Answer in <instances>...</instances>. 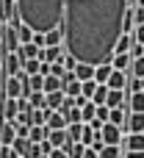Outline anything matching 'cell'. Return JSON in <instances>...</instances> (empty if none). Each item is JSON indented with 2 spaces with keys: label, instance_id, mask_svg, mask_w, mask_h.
Instances as JSON below:
<instances>
[{
  "label": "cell",
  "instance_id": "cell-1",
  "mask_svg": "<svg viewBox=\"0 0 144 158\" xmlns=\"http://www.w3.org/2000/svg\"><path fill=\"white\" fill-rule=\"evenodd\" d=\"M128 0H67L61 31L64 50L78 64L114 61L117 39L125 33Z\"/></svg>",
  "mask_w": 144,
  "mask_h": 158
},
{
  "label": "cell",
  "instance_id": "cell-2",
  "mask_svg": "<svg viewBox=\"0 0 144 158\" xmlns=\"http://www.w3.org/2000/svg\"><path fill=\"white\" fill-rule=\"evenodd\" d=\"M67 0H17V22H25L36 33H47L61 25Z\"/></svg>",
  "mask_w": 144,
  "mask_h": 158
},
{
  "label": "cell",
  "instance_id": "cell-3",
  "mask_svg": "<svg viewBox=\"0 0 144 158\" xmlns=\"http://www.w3.org/2000/svg\"><path fill=\"white\" fill-rule=\"evenodd\" d=\"M3 97H22V83H19V75H11L3 81Z\"/></svg>",
  "mask_w": 144,
  "mask_h": 158
},
{
  "label": "cell",
  "instance_id": "cell-4",
  "mask_svg": "<svg viewBox=\"0 0 144 158\" xmlns=\"http://www.w3.org/2000/svg\"><path fill=\"white\" fill-rule=\"evenodd\" d=\"M100 133H103V142H105V144H119V142H122V128L114 125V122H105Z\"/></svg>",
  "mask_w": 144,
  "mask_h": 158
},
{
  "label": "cell",
  "instance_id": "cell-5",
  "mask_svg": "<svg viewBox=\"0 0 144 158\" xmlns=\"http://www.w3.org/2000/svg\"><path fill=\"white\" fill-rule=\"evenodd\" d=\"M17 139V125L14 119H3L0 122V144H11Z\"/></svg>",
  "mask_w": 144,
  "mask_h": 158
},
{
  "label": "cell",
  "instance_id": "cell-6",
  "mask_svg": "<svg viewBox=\"0 0 144 158\" xmlns=\"http://www.w3.org/2000/svg\"><path fill=\"white\" fill-rule=\"evenodd\" d=\"M125 128H128L130 133H144V111H130Z\"/></svg>",
  "mask_w": 144,
  "mask_h": 158
},
{
  "label": "cell",
  "instance_id": "cell-7",
  "mask_svg": "<svg viewBox=\"0 0 144 158\" xmlns=\"http://www.w3.org/2000/svg\"><path fill=\"white\" fill-rule=\"evenodd\" d=\"M39 53H42V47H39L36 42H28V44H19V47H17L19 64H22V61H28V58H39Z\"/></svg>",
  "mask_w": 144,
  "mask_h": 158
},
{
  "label": "cell",
  "instance_id": "cell-8",
  "mask_svg": "<svg viewBox=\"0 0 144 158\" xmlns=\"http://www.w3.org/2000/svg\"><path fill=\"white\" fill-rule=\"evenodd\" d=\"M128 103V92L125 89H108V97H105V106L108 108H119Z\"/></svg>",
  "mask_w": 144,
  "mask_h": 158
},
{
  "label": "cell",
  "instance_id": "cell-9",
  "mask_svg": "<svg viewBox=\"0 0 144 158\" xmlns=\"http://www.w3.org/2000/svg\"><path fill=\"white\" fill-rule=\"evenodd\" d=\"M0 19L17 22V0H0Z\"/></svg>",
  "mask_w": 144,
  "mask_h": 158
},
{
  "label": "cell",
  "instance_id": "cell-10",
  "mask_svg": "<svg viewBox=\"0 0 144 158\" xmlns=\"http://www.w3.org/2000/svg\"><path fill=\"white\" fill-rule=\"evenodd\" d=\"M125 150H142L144 153V133H128V136H122V142H119Z\"/></svg>",
  "mask_w": 144,
  "mask_h": 158
},
{
  "label": "cell",
  "instance_id": "cell-11",
  "mask_svg": "<svg viewBox=\"0 0 144 158\" xmlns=\"http://www.w3.org/2000/svg\"><path fill=\"white\" fill-rule=\"evenodd\" d=\"M105 86H108V89H125V86H128V72H125V69H114L111 78L105 81Z\"/></svg>",
  "mask_w": 144,
  "mask_h": 158
},
{
  "label": "cell",
  "instance_id": "cell-12",
  "mask_svg": "<svg viewBox=\"0 0 144 158\" xmlns=\"http://www.w3.org/2000/svg\"><path fill=\"white\" fill-rule=\"evenodd\" d=\"M44 97H47V108H50V111H58V108L64 106V100H67L64 89H56V92H47Z\"/></svg>",
  "mask_w": 144,
  "mask_h": 158
},
{
  "label": "cell",
  "instance_id": "cell-13",
  "mask_svg": "<svg viewBox=\"0 0 144 158\" xmlns=\"http://www.w3.org/2000/svg\"><path fill=\"white\" fill-rule=\"evenodd\" d=\"M0 114H3V119H14L17 117V100L14 97H3L0 100Z\"/></svg>",
  "mask_w": 144,
  "mask_h": 158
},
{
  "label": "cell",
  "instance_id": "cell-14",
  "mask_svg": "<svg viewBox=\"0 0 144 158\" xmlns=\"http://www.w3.org/2000/svg\"><path fill=\"white\" fill-rule=\"evenodd\" d=\"M61 147L67 150V156H69V158H83V150H86V144H83V142H69V139H67Z\"/></svg>",
  "mask_w": 144,
  "mask_h": 158
},
{
  "label": "cell",
  "instance_id": "cell-15",
  "mask_svg": "<svg viewBox=\"0 0 144 158\" xmlns=\"http://www.w3.org/2000/svg\"><path fill=\"white\" fill-rule=\"evenodd\" d=\"M111 72H114V64L108 61V64H97L94 67V81L97 83H105L108 78H111Z\"/></svg>",
  "mask_w": 144,
  "mask_h": 158
},
{
  "label": "cell",
  "instance_id": "cell-16",
  "mask_svg": "<svg viewBox=\"0 0 144 158\" xmlns=\"http://www.w3.org/2000/svg\"><path fill=\"white\" fill-rule=\"evenodd\" d=\"M133 33H122L119 39H117V47H114V53H130V47H133Z\"/></svg>",
  "mask_w": 144,
  "mask_h": 158
},
{
  "label": "cell",
  "instance_id": "cell-17",
  "mask_svg": "<svg viewBox=\"0 0 144 158\" xmlns=\"http://www.w3.org/2000/svg\"><path fill=\"white\" fill-rule=\"evenodd\" d=\"M44 139H47V128H44V125H31V128H28V142H36V144H39V142H44Z\"/></svg>",
  "mask_w": 144,
  "mask_h": 158
},
{
  "label": "cell",
  "instance_id": "cell-18",
  "mask_svg": "<svg viewBox=\"0 0 144 158\" xmlns=\"http://www.w3.org/2000/svg\"><path fill=\"white\" fill-rule=\"evenodd\" d=\"M47 44H64V31H61V25L44 33V47H47Z\"/></svg>",
  "mask_w": 144,
  "mask_h": 158
},
{
  "label": "cell",
  "instance_id": "cell-19",
  "mask_svg": "<svg viewBox=\"0 0 144 158\" xmlns=\"http://www.w3.org/2000/svg\"><path fill=\"white\" fill-rule=\"evenodd\" d=\"M108 122H114V125L125 128V122H128V114H125V106H119V108H111V114H108Z\"/></svg>",
  "mask_w": 144,
  "mask_h": 158
},
{
  "label": "cell",
  "instance_id": "cell-20",
  "mask_svg": "<svg viewBox=\"0 0 144 158\" xmlns=\"http://www.w3.org/2000/svg\"><path fill=\"white\" fill-rule=\"evenodd\" d=\"M128 108H130V111H144V92L128 94Z\"/></svg>",
  "mask_w": 144,
  "mask_h": 158
},
{
  "label": "cell",
  "instance_id": "cell-21",
  "mask_svg": "<svg viewBox=\"0 0 144 158\" xmlns=\"http://www.w3.org/2000/svg\"><path fill=\"white\" fill-rule=\"evenodd\" d=\"M114 69H128L130 64H133V58H130V53H114Z\"/></svg>",
  "mask_w": 144,
  "mask_h": 158
},
{
  "label": "cell",
  "instance_id": "cell-22",
  "mask_svg": "<svg viewBox=\"0 0 144 158\" xmlns=\"http://www.w3.org/2000/svg\"><path fill=\"white\" fill-rule=\"evenodd\" d=\"M75 78H78V81L94 78V67H92V64H75Z\"/></svg>",
  "mask_w": 144,
  "mask_h": 158
},
{
  "label": "cell",
  "instance_id": "cell-23",
  "mask_svg": "<svg viewBox=\"0 0 144 158\" xmlns=\"http://www.w3.org/2000/svg\"><path fill=\"white\" fill-rule=\"evenodd\" d=\"M17 36H19V44H28V42H33V31H31L25 22H17Z\"/></svg>",
  "mask_w": 144,
  "mask_h": 158
},
{
  "label": "cell",
  "instance_id": "cell-24",
  "mask_svg": "<svg viewBox=\"0 0 144 158\" xmlns=\"http://www.w3.org/2000/svg\"><path fill=\"white\" fill-rule=\"evenodd\" d=\"M105 97H108V86H105V83H97V89H94V94H92V103H94V106H105Z\"/></svg>",
  "mask_w": 144,
  "mask_h": 158
},
{
  "label": "cell",
  "instance_id": "cell-25",
  "mask_svg": "<svg viewBox=\"0 0 144 158\" xmlns=\"http://www.w3.org/2000/svg\"><path fill=\"white\" fill-rule=\"evenodd\" d=\"M28 103H31V108H47L44 92H31V94H28Z\"/></svg>",
  "mask_w": 144,
  "mask_h": 158
},
{
  "label": "cell",
  "instance_id": "cell-26",
  "mask_svg": "<svg viewBox=\"0 0 144 158\" xmlns=\"http://www.w3.org/2000/svg\"><path fill=\"white\" fill-rule=\"evenodd\" d=\"M80 133H83V122H69L67 125V139L69 142H80Z\"/></svg>",
  "mask_w": 144,
  "mask_h": 158
},
{
  "label": "cell",
  "instance_id": "cell-27",
  "mask_svg": "<svg viewBox=\"0 0 144 158\" xmlns=\"http://www.w3.org/2000/svg\"><path fill=\"white\" fill-rule=\"evenodd\" d=\"M11 147H14V153H17V156H28V147H31V142H28V139H25V136H17V139H14V142H11Z\"/></svg>",
  "mask_w": 144,
  "mask_h": 158
},
{
  "label": "cell",
  "instance_id": "cell-28",
  "mask_svg": "<svg viewBox=\"0 0 144 158\" xmlns=\"http://www.w3.org/2000/svg\"><path fill=\"white\" fill-rule=\"evenodd\" d=\"M97 156L100 158H122V150H119V144H103V150Z\"/></svg>",
  "mask_w": 144,
  "mask_h": 158
},
{
  "label": "cell",
  "instance_id": "cell-29",
  "mask_svg": "<svg viewBox=\"0 0 144 158\" xmlns=\"http://www.w3.org/2000/svg\"><path fill=\"white\" fill-rule=\"evenodd\" d=\"M94 114H97V106H94L92 100H86V103L80 106V117H83V122H92V119H94Z\"/></svg>",
  "mask_w": 144,
  "mask_h": 158
},
{
  "label": "cell",
  "instance_id": "cell-30",
  "mask_svg": "<svg viewBox=\"0 0 144 158\" xmlns=\"http://www.w3.org/2000/svg\"><path fill=\"white\" fill-rule=\"evenodd\" d=\"M47 142H50L53 147H61V144L67 142V131H47Z\"/></svg>",
  "mask_w": 144,
  "mask_h": 158
},
{
  "label": "cell",
  "instance_id": "cell-31",
  "mask_svg": "<svg viewBox=\"0 0 144 158\" xmlns=\"http://www.w3.org/2000/svg\"><path fill=\"white\" fill-rule=\"evenodd\" d=\"M94 136H97V131H94L92 125H86V122H83V133H80V142H83L86 147H92V144H94Z\"/></svg>",
  "mask_w": 144,
  "mask_h": 158
},
{
  "label": "cell",
  "instance_id": "cell-32",
  "mask_svg": "<svg viewBox=\"0 0 144 158\" xmlns=\"http://www.w3.org/2000/svg\"><path fill=\"white\" fill-rule=\"evenodd\" d=\"M56 89H61V78H56V75H44V94L47 92H56Z\"/></svg>",
  "mask_w": 144,
  "mask_h": 158
},
{
  "label": "cell",
  "instance_id": "cell-33",
  "mask_svg": "<svg viewBox=\"0 0 144 158\" xmlns=\"http://www.w3.org/2000/svg\"><path fill=\"white\" fill-rule=\"evenodd\" d=\"M94 89H97V81H94V78H89V81H83V86H80V94H83L86 100H92Z\"/></svg>",
  "mask_w": 144,
  "mask_h": 158
},
{
  "label": "cell",
  "instance_id": "cell-34",
  "mask_svg": "<svg viewBox=\"0 0 144 158\" xmlns=\"http://www.w3.org/2000/svg\"><path fill=\"white\" fill-rule=\"evenodd\" d=\"M39 64H42L39 58H28V61H22V69H25L28 75H36V72H39Z\"/></svg>",
  "mask_w": 144,
  "mask_h": 158
},
{
  "label": "cell",
  "instance_id": "cell-35",
  "mask_svg": "<svg viewBox=\"0 0 144 158\" xmlns=\"http://www.w3.org/2000/svg\"><path fill=\"white\" fill-rule=\"evenodd\" d=\"M133 75L136 78H144V56H136L133 58Z\"/></svg>",
  "mask_w": 144,
  "mask_h": 158
},
{
  "label": "cell",
  "instance_id": "cell-36",
  "mask_svg": "<svg viewBox=\"0 0 144 158\" xmlns=\"http://www.w3.org/2000/svg\"><path fill=\"white\" fill-rule=\"evenodd\" d=\"M31 125H44V108H33L31 111Z\"/></svg>",
  "mask_w": 144,
  "mask_h": 158
},
{
  "label": "cell",
  "instance_id": "cell-37",
  "mask_svg": "<svg viewBox=\"0 0 144 158\" xmlns=\"http://www.w3.org/2000/svg\"><path fill=\"white\" fill-rule=\"evenodd\" d=\"M64 117H67V122H83V117H80V108H78V106H72V108H69Z\"/></svg>",
  "mask_w": 144,
  "mask_h": 158
},
{
  "label": "cell",
  "instance_id": "cell-38",
  "mask_svg": "<svg viewBox=\"0 0 144 158\" xmlns=\"http://www.w3.org/2000/svg\"><path fill=\"white\" fill-rule=\"evenodd\" d=\"M33 111V108H31ZM31 111H19L17 117H14V125H31Z\"/></svg>",
  "mask_w": 144,
  "mask_h": 158
},
{
  "label": "cell",
  "instance_id": "cell-39",
  "mask_svg": "<svg viewBox=\"0 0 144 158\" xmlns=\"http://www.w3.org/2000/svg\"><path fill=\"white\" fill-rule=\"evenodd\" d=\"M64 72H67V69H64V64H61V61H53V64H50V75H56V78H61Z\"/></svg>",
  "mask_w": 144,
  "mask_h": 158
},
{
  "label": "cell",
  "instance_id": "cell-40",
  "mask_svg": "<svg viewBox=\"0 0 144 158\" xmlns=\"http://www.w3.org/2000/svg\"><path fill=\"white\" fill-rule=\"evenodd\" d=\"M0 158H17L14 147H11V144H0Z\"/></svg>",
  "mask_w": 144,
  "mask_h": 158
},
{
  "label": "cell",
  "instance_id": "cell-41",
  "mask_svg": "<svg viewBox=\"0 0 144 158\" xmlns=\"http://www.w3.org/2000/svg\"><path fill=\"white\" fill-rule=\"evenodd\" d=\"M133 39H136L139 44H144V22H142V25H136V31H133Z\"/></svg>",
  "mask_w": 144,
  "mask_h": 158
},
{
  "label": "cell",
  "instance_id": "cell-42",
  "mask_svg": "<svg viewBox=\"0 0 144 158\" xmlns=\"http://www.w3.org/2000/svg\"><path fill=\"white\" fill-rule=\"evenodd\" d=\"M3 47H0V100H3Z\"/></svg>",
  "mask_w": 144,
  "mask_h": 158
},
{
  "label": "cell",
  "instance_id": "cell-43",
  "mask_svg": "<svg viewBox=\"0 0 144 158\" xmlns=\"http://www.w3.org/2000/svg\"><path fill=\"white\" fill-rule=\"evenodd\" d=\"M122 158H144V153L142 150H125V156Z\"/></svg>",
  "mask_w": 144,
  "mask_h": 158
},
{
  "label": "cell",
  "instance_id": "cell-44",
  "mask_svg": "<svg viewBox=\"0 0 144 158\" xmlns=\"http://www.w3.org/2000/svg\"><path fill=\"white\" fill-rule=\"evenodd\" d=\"M83 158H100V156H97L94 147H86V150H83Z\"/></svg>",
  "mask_w": 144,
  "mask_h": 158
},
{
  "label": "cell",
  "instance_id": "cell-45",
  "mask_svg": "<svg viewBox=\"0 0 144 158\" xmlns=\"http://www.w3.org/2000/svg\"><path fill=\"white\" fill-rule=\"evenodd\" d=\"M33 42H36L39 47H44V33H36V31H33Z\"/></svg>",
  "mask_w": 144,
  "mask_h": 158
},
{
  "label": "cell",
  "instance_id": "cell-46",
  "mask_svg": "<svg viewBox=\"0 0 144 158\" xmlns=\"http://www.w3.org/2000/svg\"><path fill=\"white\" fill-rule=\"evenodd\" d=\"M28 128H31V125H17V136H25V139H28Z\"/></svg>",
  "mask_w": 144,
  "mask_h": 158
},
{
  "label": "cell",
  "instance_id": "cell-47",
  "mask_svg": "<svg viewBox=\"0 0 144 158\" xmlns=\"http://www.w3.org/2000/svg\"><path fill=\"white\" fill-rule=\"evenodd\" d=\"M136 3H139V6H144V0H136Z\"/></svg>",
  "mask_w": 144,
  "mask_h": 158
},
{
  "label": "cell",
  "instance_id": "cell-48",
  "mask_svg": "<svg viewBox=\"0 0 144 158\" xmlns=\"http://www.w3.org/2000/svg\"><path fill=\"white\" fill-rule=\"evenodd\" d=\"M42 158H50V156H42Z\"/></svg>",
  "mask_w": 144,
  "mask_h": 158
},
{
  "label": "cell",
  "instance_id": "cell-49",
  "mask_svg": "<svg viewBox=\"0 0 144 158\" xmlns=\"http://www.w3.org/2000/svg\"><path fill=\"white\" fill-rule=\"evenodd\" d=\"M17 158H22V156H17Z\"/></svg>",
  "mask_w": 144,
  "mask_h": 158
},
{
  "label": "cell",
  "instance_id": "cell-50",
  "mask_svg": "<svg viewBox=\"0 0 144 158\" xmlns=\"http://www.w3.org/2000/svg\"><path fill=\"white\" fill-rule=\"evenodd\" d=\"M142 8H144V6H142Z\"/></svg>",
  "mask_w": 144,
  "mask_h": 158
}]
</instances>
